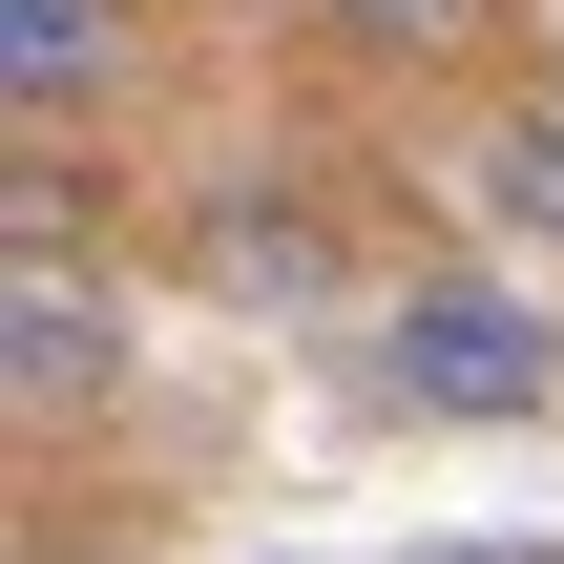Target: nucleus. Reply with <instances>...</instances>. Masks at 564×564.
Masks as SVG:
<instances>
[{
	"label": "nucleus",
	"instance_id": "20e7f679",
	"mask_svg": "<svg viewBox=\"0 0 564 564\" xmlns=\"http://www.w3.org/2000/svg\"><path fill=\"white\" fill-rule=\"evenodd\" d=\"M356 63H460V42H502V0H314Z\"/></svg>",
	"mask_w": 564,
	"mask_h": 564
},
{
	"label": "nucleus",
	"instance_id": "0eeeda50",
	"mask_svg": "<svg viewBox=\"0 0 564 564\" xmlns=\"http://www.w3.org/2000/svg\"><path fill=\"white\" fill-rule=\"evenodd\" d=\"M42 564H63V544H42Z\"/></svg>",
	"mask_w": 564,
	"mask_h": 564
},
{
	"label": "nucleus",
	"instance_id": "7ed1b4c3",
	"mask_svg": "<svg viewBox=\"0 0 564 564\" xmlns=\"http://www.w3.org/2000/svg\"><path fill=\"white\" fill-rule=\"evenodd\" d=\"M126 84V0H0V105H21V147H63V105H105Z\"/></svg>",
	"mask_w": 564,
	"mask_h": 564
},
{
	"label": "nucleus",
	"instance_id": "f03ea898",
	"mask_svg": "<svg viewBox=\"0 0 564 564\" xmlns=\"http://www.w3.org/2000/svg\"><path fill=\"white\" fill-rule=\"evenodd\" d=\"M105 377H126V293L63 251V147H21V209H0V398L84 419Z\"/></svg>",
	"mask_w": 564,
	"mask_h": 564
},
{
	"label": "nucleus",
	"instance_id": "39448f33",
	"mask_svg": "<svg viewBox=\"0 0 564 564\" xmlns=\"http://www.w3.org/2000/svg\"><path fill=\"white\" fill-rule=\"evenodd\" d=\"M481 209H502V230H544V251H564V105H523V126L481 147Z\"/></svg>",
	"mask_w": 564,
	"mask_h": 564
},
{
	"label": "nucleus",
	"instance_id": "f257e3e1",
	"mask_svg": "<svg viewBox=\"0 0 564 564\" xmlns=\"http://www.w3.org/2000/svg\"><path fill=\"white\" fill-rule=\"evenodd\" d=\"M377 398L398 419H564V314L544 293H502V272H419V293H377Z\"/></svg>",
	"mask_w": 564,
	"mask_h": 564
},
{
	"label": "nucleus",
	"instance_id": "423d86ee",
	"mask_svg": "<svg viewBox=\"0 0 564 564\" xmlns=\"http://www.w3.org/2000/svg\"><path fill=\"white\" fill-rule=\"evenodd\" d=\"M440 564H564V544H440Z\"/></svg>",
	"mask_w": 564,
	"mask_h": 564
}]
</instances>
